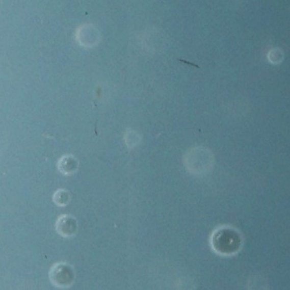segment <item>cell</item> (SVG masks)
<instances>
[{"label": "cell", "instance_id": "obj_5", "mask_svg": "<svg viewBox=\"0 0 290 290\" xmlns=\"http://www.w3.org/2000/svg\"><path fill=\"white\" fill-rule=\"evenodd\" d=\"M69 195L64 190H58L54 193L53 200L56 205L59 206L67 205L69 201Z\"/></svg>", "mask_w": 290, "mask_h": 290}, {"label": "cell", "instance_id": "obj_2", "mask_svg": "<svg viewBox=\"0 0 290 290\" xmlns=\"http://www.w3.org/2000/svg\"><path fill=\"white\" fill-rule=\"evenodd\" d=\"M49 276L55 286L65 288L72 284L74 275L72 268L68 264L60 262L55 264L50 269Z\"/></svg>", "mask_w": 290, "mask_h": 290}, {"label": "cell", "instance_id": "obj_4", "mask_svg": "<svg viewBox=\"0 0 290 290\" xmlns=\"http://www.w3.org/2000/svg\"><path fill=\"white\" fill-rule=\"evenodd\" d=\"M78 167V161L71 155L63 156L61 157L58 163L59 170L65 175L74 174L77 171Z\"/></svg>", "mask_w": 290, "mask_h": 290}, {"label": "cell", "instance_id": "obj_1", "mask_svg": "<svg viewBox=\"0 0 290 290\" xmlns=\"http://www.w3.org/2000/svg\"><path fill=\"white\" fill-rule=\"evenodd\" d=\"M184 162L187 169L192 174L203 175L212 170L214 155L207 147H195L186 152Z\"/></svg>", "mask_w": 290, "mask_h": 290}, {"label": "cell", "instance_id": "obj_7", "mask_svg": "<svg viewBox=\"0 0 290 290\" xmlns=\"http://www.w3.org/2000/svg\"><path fill=\"white\" fill-rule=\"evenodd\" d=\"M139 140V136L135 134L133 131H129L128 133L126 134V142L127 144H128L129 147L135 146Z\"/></svg>", "mask_w": 290, "mask_h": 290}, {"label": "cell", "instance_id": "obj_3", "mask_svg": "<svg viewBox=\"0 0 290 290\" xmlns=\"http://www.w3.org/2000/svg\"><path fill=\"white\" fill-rule=\"evenodd\" d=\"M77 222L69 215L61 216L56 223V229L61 236L71 237L77 231Z\"/></svg>", "mask_w": 290, "mask_h": 290}, {"label": "cell", "instance_id": "obj_6", "mask_svg": "<svg viewBox=\"0 0 290 290\" xmlns=\"http://www.w3.org/2000/svg\"><path fill=\"white\" fill-rule=\"evenodd\" d=\"M268 58L270 62L277 64L281 62L283 59V55L281 50L277 49H273L269 54Z\"/></svg>", "mask_w": 290, "mask_h": 290}]
</instances>
